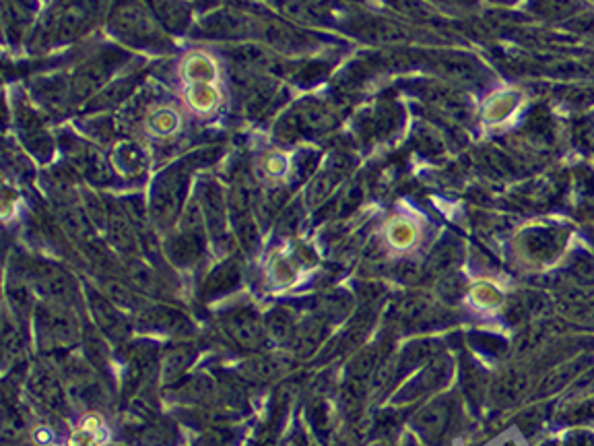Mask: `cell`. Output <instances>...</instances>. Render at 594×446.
<instances>
[{
    "instance_id": "6da1fadb",
    "label": "cell",
    "mask_w": 594,
    "mask_h": 446,
    "mask_svg": "<svg viewBox=\"0 0 594 446\" xmlns=\"http://www.w3.org/2000/svg\"><path fill=\"white\" fill-rule=\"evenodd\" d=\"M112 25L118 33H124L130 38H139V36H148L151 33V21L148 15L134 2H122L118 4V9L114 11Z\"/></svg>"
},
{
    "instance_id": "7a4b0ae2",
    "label": "cell",
    "mask_w": 594,
    "mask_h": 446,
    "mask_svg": "<svg viewBox=\"0 0 594 446\" xmlns=\"http://www.w3.org/2000/svg\"><path fill=\"white\" fill-rule=\"evenodd\" d=\"M109 60H91L89 64H85L79 75L75 77V95L79 97H85L89 95L91 91H95L97 85L104 83L107 75H109Z\"/></svg>"
},
{
    "instance_id": "3957f363",
    "label": "cell",
    "mask_w": 594,
    "mask_h": 446,
    "mask_svg": "<svg viewBox=\"0 0 594 446\" xmlns=\"http://www.w3.org/2000/svg\"><path fill=\"white\" fill-rule=\"evenodd\" d=\"M157 17L170 29H180L188 23V11L176 0H155L153 2Z\"/></svg>"
},
{
    "instance_id": "277c9868",
    "label": "cell",
    "mask_w": 594,
    "mask_h": 446,
    "mask_svg": "<svg viewBox=\"0 0 594 446\" xmlns=\"http://www.w3.org/2000/svg\"><path fill=\"white\" fill-rule=\"evenodd\" d=\"M205 27L217 36H235L244 29V21L235 13H217L205 21Z\"/></svg>"
},
{
    "instance_id": "5b68a950",
    "label": "cell",
    "mask_w": 594,
    "mask_h": 446,
    "mask_svg": "<svg viewBox=\"0 0 594 446\" xmlns=\"http://www.w3.org/2000/svg\"><path fill=\"white\" fill-rule=\"evenodd\" d=\"M180 124V118L173 110H157L151 114L148 118V128L151 132L159 134V137H166V134H171L176 128Z\"/></svg>"
},
{
    "instance_id": "8992f818",
    "label": "cell",
    "mask_w": 594,
    "mask_h": 446,
    "mask_svg": "<svg viewBox=\"0 0 594 446\" xmlns=\"http://www.w3.org/2000/svg\"><path fill=\"white\" fill-rule=\"evenodd\" d=\"M85 17H87V13L83 6H79V4L68 6V9L64 11L60 23H58V31H60L63 36H66V38H70V36L79 33V29H81V27H83V23H85Z\"/></svg>"
},
{
    "instance_id": "52a82bcc",
    "label": "cell",
    "mask_w": 594,
    "mask_h": 446,
    "mask_svg": "<svg viewBox=\"0 0 594 446\" xmlns=\"http://www.w3.org/2000/svg\"><path fill=\"white\" fill-rule=\"evenodd\" d=\"M266 40H269V43H273L276 48H283V50H296L301 46L299 33H296L293 29L281 27V25H273L266 31Z\"/></svg>"
},
{
    "instance_id": "ba28073f",
    "label": "cell",
    "mask_w": 594,
    "mask_h": 446,
    "mask_svg": "<svg viewBox=\"0 0 594 446\" xmlns=\"http://www.w3.org/2000/svg\"><path fill=\"white\" fill-rule=\"evenodd\" d=\"M388 238L394 246L399 248H404V246H411L413 240H415V228L409 223V221H394L388 230Z\"/></svg>"
},
{
    "instance_id": "9c48e42d",
    "label": "cell",
    "mask_w": 594,
    "mask_h": 446,
    "mask_svg": "<svg viewBox=\"0 0 594 446\" xmlns=\"http://www.w3.org/2000/svg\"><path fill=\"white\" fill-rule=\"evenodd\" d=\"M186 75L190 77L192 81L205 83V81H211L215 77V66L207 58H190L186 63Z\"/></svg>"
},
{
    "instance_id": "30bf717a",
    "label": "cell",
    "mask_w": 594,
    "mask_h": 446,
    "mask_svg": "<svg viewBox=\"0 0 594 446\" xmlns=\"http://www.w3.org/2000/svg\"><path fill=\"white\" fill-rule=\"evenodd\" d=\"M215 104H217V93L212 91L211 87H194V91L190 93V106L196 112H209Z\"/></svg>"
},
{
    "instance_id": "8fae6325",
    "label": "cell",
    "mask_w": 594,
    "mask_h": 446,
    "mask_svg": "<svg viewBox=\"0 0 594 446\" xmlns=\"http://www.w3.org/2000/svg\"><path fill=\"white\" fill-rule=\"evenodd\" d=\"M285 170H287L285 157H281V155H271V157L266 159V171H269V174H273V176H283Z\"/></svg>"
}]
</instances>
